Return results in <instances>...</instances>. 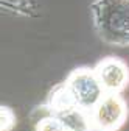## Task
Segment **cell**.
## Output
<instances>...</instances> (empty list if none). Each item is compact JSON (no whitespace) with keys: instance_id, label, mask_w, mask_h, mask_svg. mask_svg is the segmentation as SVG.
Listing matches in <instances>:
<instances>
[{"instance_id":"3957f363","label":"cell","mask_w":129,"mask_h":131,"mask_svg":"<svg viewBox=\"0 0 129 131\" xmlns=\"http://www.w3.org/2000/svg\"><path fill=\"white\" fill-rule=\"evenodd\" d=\"M90 117L93 131H118L127 119V105L120 94H106Z\"/></svg>"},{"instance_id":"8992f818","label":"cell","mask_w":129,"mask_h":131,"mask_svg":"<svg viewBox=\"0 0 129 131\" xmlns=\"http://www.w3.org/2000/svg\"><path fill=\"white\" fill-rule=\"evenodd\" d=\"M36 131H67V128L56 116L50 114L36 123Z\"/></svg>"},{"instance_id":"5b68a950","label":"cell","mask_w":129,"mask_h":131,"mask_svg":"<svg viewBox=\"0 0 129 131\" xmlns=\"http://www.w3.org/2000/svg\"><path fill=\"white\" fill-rule=\"evenodd\" d=\"M50 114L56 116L67 128V131H93L90 112L79 108L75 103L61 106Z\"/></svg>"},{"instance_id":"7a4b0ae2","label":"cell","mask_w":129,"mask_h":131,"mask_svg":"<svg viewBox=\"0 0 129 131\" xmlns=\"http://www.w3.org/2000/svg\"><path fill=\"white\" fill-rule=\"evenodd\" d=\"M64 84H66L70 97L73 98V102L79 108H83L89 112H92L93 108L106 95V91L100 83L95 70L89 67L75 69L67 77V80L64 81Z\"/></svg>"},{"instance_id":"6da1fadb","label":"cell","mask_w":129,"mask_h":131,"mask_svg":"<svg viewBox=\"0 0 129 131\" xmlns=\"http://www.w3.org/2000/svg\"><path fill=\"white\" fill-rule=\"evenodd\" d=\"M92 16L104 42L129 45V0H95Z\"/></svg>"},{"instance_id":"52a82bcc","label":"cell","mask_w":129,"mask_h":131,"mask_svg":"<svg viewBox=\"0 0 129 131\" xmlns=\"http://www.w3.org/2000/svg\"><path fill=\"white\" fill-rule=\"evenodd\" d=\"M0 131H11L16 126V114L11 108L8 106H2L0 109Z\"/></svg>"},{"instance_id":"277c9868","label":"cell","mask_w":129,"mask_h":131,"mask_svg":"<svg viewBox=\"0 0 129 131\" xmlns=\"http://www.w3.org/2000/svg\"><path fill=\"white\" fill-rule=\"evenodd\" d=\"M93 70L106 94H120L129 84V67L120 58L107 56L96 64Z\"/></svg>"}]
</instances>
